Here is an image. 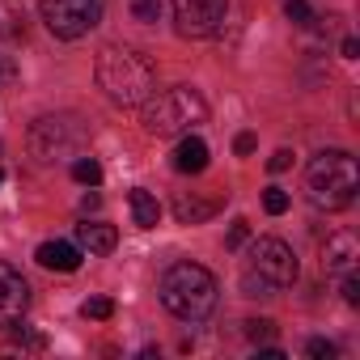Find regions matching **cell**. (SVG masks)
Returning a JSON list of instances; mask_svg holds the SVG:
<instances>
[{
    "instance_id": "cell-1",
    "label": "cell",
    "mask_w": 360,
    "mask_h": 360,
    "mask_svg": "<svg viewBox=\"0 0 360 360\" xmlns=\"http://www.w3.org/2000/svg\"><path fill=\"white\" fill-rule=\"evenodd\" d=\"M94 77H98V85L106 89V98L119 102V106H144V102L157 94V72H153V64H148L140 51L119 47V43H110V47L98 51Z\"/></svg>"
},
{
    "instance_id": "cell-2",
    "label": "cell",
    "mask_w": 360,
    "mask_h": 360,
    "mask_svg": "<svg viewBox=\"0 0 360 360\" xmlns=\"http://www.w3.org/2000/svg\"><path fill=\"white\" fill-rule=\"evenodd\" d=\"M356 187H360L356 157L343 148H322L305 169V195L322 212H343L356 200Z\"/></svg>"
},
{
    "instance_id": "cell-3",
    "label": "cell",
    "mask_w": 360,
    "mask_h": 360,
    "mask_svg": "<svg viewBox=\"0 0 360 360\" xmlns=\"http://www.w3.org/2000/svg\"><path fill=\"white\" fill-rule=\"evenodd\" d=\"M161 305L183 322H204L217 309V276L200 263H174L161 276Z\"/></svg>"
},
{
    "instance_id": "cell-4",
    "label": "cell",
    "mask_w": 360,
    "mask_h": 360,
    "mask_svg": "<svg viewBox=\"0 0 360 360\" xmlns=\"http://www.w3.org/2000/svg\"><path fill=\"white\" fill-rule=\"evenodd\" d=\"M144 127L153 136H183L200 123H208V102L191 89V85H178V89H165V94H153L144 106Z\"/></svg>"
},
{
    "instance_id": "cell-5",
    "label": "cell",
    "mask_w": 360,
    "mask_h": 360,
    "mask_svg": "<svg viewBox=\"0 0 360 360\" xmlns=\"http://www.w3.org/2000/svg\"><path fill=\"white\" fill-rule=\"evenodd\" d=\"M43 22L56 39L77 43L102 22V0H43Z\"/></svg>"
},
{
    "instance_id": "cell-6",
    "label": "cell",
    "mask_w": 360,
    "mask_h": 360,
    "mask_svg": "<svg viewBox=\"0 0 360 360\" xmlns=\"http://www.w3.org/2000/svg\"><path fill=\"white\" fill-rule=\"evenodd\" d=\"M246 271L263 276V280L280 292V288H288V284L297 280V255H292V246L280 242V238H259V242L250 246V255H246Z\"/></svg>"
},
{
    "instance_id": "cell-7",
    "label": "cell",
    "mask_w": 360,
    "mask_h": 360,
    "mask_svg": "<svg viewBox=\"0 0 360 360\" xmlns=\"http://www.w3.org/2000/svg\"><path fill=\"white\" fill-rule=\"evenodd\" d=\"M174 5V22H178V34L187 39H208L221 30L225 13H229V0H169Z\"/></svg>"
},
{
    "instance_id": "cell-8",
    "label": "cell",
    "mask_w": 360,
    "mask_h": 360,
    "mask_svg": "<svg viewBox=\"0 0 360 360\" xmlns=\"http://www.w3.org/2000/svg\"><path fill=\"white\" fill-rule=\"evenodd\" d=\"M81 144V127L72 119H39L30 127V153L39 161H56L64 153H72Z\"/></svg>"
},
{
    "instance_id": "cell-9",
    "label": "cell",
    "mask_w": 360,
    "mask_h": 360,
    "mask_svg": "<svg viewBox=\"0 0 360 360\" xmlns=\"http://www.w3.org/2000/svg\"><path fill=\"white\" fill-rule=\"evenodd\" d=\"M26 305H30V284L22 280L18 267L0 263V322H22Z\"/></svg>"
},
{
    "instance_id": "cell-10",
    "label": "cell",
    "mask_w": 360,
    "mask_h": 360,
    "mask_svg": "<svg viewBox=\"0 0 360 360\" xmlns=\"http://www.w3.org/2000/svg\"><path fill=\"white\" fill-rule=\"evenodd\" d=\"M356 259H360V242H356V233H352V229H339V233H330V238H326V246H322V267H326L330 276L352 271V267H356Z\"/></svg>"
},
{
    "instance_id": "cell-11",
    "label": "cell",
    "mask_w": 360,
    "mask_h": 360,
    "mask_svg": "<svg viewBox=\"0 0 360 360\" xmlns=\"http://www.w3.org/2000/svg\"><path fill=\"white\" fill-rule=\"evenodd\" d=\"M174 169L178 174H204L208 169V144L191 131H183V140H178L174 148Z\"/></svg>"
},
{
    "instance_id": "cell-12",
    "label": "cell",
    "mask_w": 360,
    "mask_h": 360,
    "mask_svg": "<svg viewBox=\"0 0 360 360\" xmlns=\"http://www.w3.org/2000/svg\"><path fill=\"white\" fill-rule=\"evenodd\" d=\"M34 259L47 271H77L81 267V246H72V242H43L34 250Z\"/></svg>"
},
{
    "instance_id": "cell-13",
    "label": "cell",
    "mask_w": 360,
    "mask_h": 360,
    "mask_svg": "<svg viewBox=\"0 0 360 360\" xmlns=\"http://www.w3.org/2000/svg\"><path fill=\"white\" fill-rule=\"evenodd\" d=\"M77 246L89 250V255H110V250L119 246V233H115V225L85 221V225H77Z\"/></svg>"
},
{
    "instance_id": "cell-14",
    "label": "cell",
    "mask_w": 360,
    "mask_h": 360,
    "mask_svg": "<svg viewBox=\"0 0 360 360\" xmlns=\"http://www.w3.org/2000/svg\"><path fill=\"white\" fill-rule=\"evenodd\" d=\"M127 204H131V221L140 225V229H157V221H161V204H157V195L153 191H131L127 195Z\"/></svg>"
},
{
    "instance_id": "cell-15",
    "label": "cell",
    "mask_w": 360,
    "mask_h": 360,
    "mask_svg": "<svg viewBox=\"0 0 360 360\" xmlns=\"http://www.w3.org/2000/svg\"><path fill=\"white\" fill-rule=\"evenodd\" d=\"M174 217L183 221V225H200V221L217 217V204L212 200H195V195H178L174 200Z\"/></svg>"
},
{
    "instance_id": "cell-16",
    "label": "cell",
    "mask_w": 360,
    "mask_h": 360,
    "mask_svg": "<svg viewBox=\"0 0 360 360\" xmlns=\"http://www.w3.org/2000/svg\"><path fill=\"white\" fill-rule=\"evenodd\" d=\"M72 178L81 187H98L102 183V165H98V157H77L72 161Z\"/></svg>"
},
{
    "instance_id": "cell-17",
    "label": "cell",
    "mask_w": 360,
    "mask_h": 360,
    "mask_svg": "<svg viewBox=\"0 0 360 360\" xmlns=\"http://www.w3.org/2000/svg\"><path fill=\"white\" fill-rule=\"evenodd\" d=\"M284 13H288V22H292V26H301V30L318 26V18H314V5H309V0H288Z\"/></svg>"
},
{
    "instance_id": "cell-18",
    "label": "cell",
    "mask_w": 360,
    "mask_h": 360,
    "mask_svg": "<svg viewBox=\"0 0 360 360\" xmlns=\"http://www.w3.org/2000/svg\"><path fill=\"white\" fill-rule=\"evenodd\" d=\"M81 314L94 318V322H106V318L115 314V301H110V297H89V301L81 305Z\"/></svg>"
},
{
    "instance_id": "cell-19",
    "label": "cell",
    "mask_w": 360,
    "mask_h": 360,
    "mask_svg": "<svg viewBox=\"0 0 360 360\" xmlns=\"http://www.w3.org/2000/svg\"><path fill=\"white\" fill-rule=\"evenodd\" d=\"M263 208H267L271 217H284V212H288V191H280V187H267V191H263Z\"/></svg>"
},
{
    "instance_id": "cell-20",
    "label": "cell",
    "mask_w": 360,
    "mask_h": 360,
    "mask_svg": "<svg viewBox=\"0 0 360 360\" xmlns=\"http://www.w3.org/2000/svg\"><path fill=\"white\" fill-rule=\"evenodd\" d=\"M13 343H18V347H30V352H43V347H47V335H39V330H30V326H18V330H13Z\"/></svg>"
},
{
    "instance_id": "cell-21",
    "label": "cell",
    "mask_w": 360,
    "mask_h": 360,
    "mask_svg": "<svg viewBox=\"0 0 360 360\" xmlns=\"http://www.w3.org/2000/svg\"><path fill=\"white\" fill-rule=\"evenodd\" d=\"M131 18L144 22V26H153V22L161 18V0H136V5H131Z\"/></svg>"
},
{
    "instance_id": "cell-22",
    "label": "cell",
    "mask_w": 360,
    "mask_h": 360,
    "mask_svg": "<svg viewBox=\"0 0 360 360\" xmlns=\"http://www.w3.org/2000/svg\"><path fill=\"white\" fill-rule=\"evenodd\" d=\"M242 288H246V297H276V288H271L263 276H255V271L242 276Z\"/></svg>"
},
{
    "instance_id": "cell-23",
    "label": "cell",
    "mask_w": 360,
    "mask_h": 360,
    "mask_svg": "<svg viewBox=\"0 0 360 360\" xmlns=\"http://www.w3.org/2000/svg\"><path fill=\"white\" fill-rule=\"evenodd\" d=\"M271 335H276V322H271V318H250V322H246V339L263 343V339H271Z\"/></svg>"
},
{
    "instance_id": "cell-24",
    "label": "cell",
    "mask_w": 360,
    "mask_h": 360,
    "mask_svg": "<svg viewBox=\"0 0 360 360\" xmlns=\"http://www.w3.org/2000/svg\"><path fill=\"white\" fill-rule=\"evenodd\" d=\"M305 356H314V360H335V343H330V339H309V343H305Z\"/></svg>"
},
{
    "instance_id": "cell-25",
    "label": "cell",
    "mask_w": 360,
    "mask_h": 360,
    "mask_svg": "<svg viewBox=\"0 0 360 360\" xmlns=\"http://www.w3.org/2000/svg\"><path fill=\"white\" fill-rule=\"evenodd\" d=\"M343 301L347 305H360V276L356 271H343Z\"/></svg>"
},
{
    "instance_id": "cell-26",
    "label": "cell",
    "mask_w": 360,
    "mask_h": 360,
    "mask_svg": "<svg viewBox=\"0 0 360 360\" xmlns=\"http://www.w3.org/2000/svg\"><path fill=\"white\" fill-rule=\"evenodd\" d=\"M288 165H292V153H288V148H276V153L267 157V169H271V174H284Z\"/></svg>"
},
{
    "instance_id": "cell-27",
    "label": "cell",
    "mask_w": 360,
    "mask_h": 360,
    "mask_svg": "<svg viewBox=\"0 0 360 360\" xmlns=\"http://www.w3.org/2000/svg\"><path fill=\"white\" fill-rule=\"evenodd\" d=\"M255 144H259V140H255V131H242V136L233 140V153H238V157H250V153H255Z\"/></svg>"
},
{
    "instance_id": "cell-28",
    "label": "cell",
    "mask_w": 360,
    "mask_h": 360,
    "mask_svg": "<svg viewBox=\"0 0 360 360\" xmlns=\"http://www.w3.org/2000/svg\"><path fill=\"white\" fill-rule=\"evenodd\" d=\"M246 238H250V225H246V221H233V229H229V250H238Z\"/></svg>"
},
{
    "instance_id": "cell-29",
    "label": "cell",
    "mask_w": 360,
    "mask_h": 360,
    "mask_svg": "<svg viewBox=\"0 0 360 360\" xmlns=\"http://www.w3.org/2000/svg\"><path fill=\"white\" fill-rule=\"evenodd\" d=\"M9 81H18V68L9 56H0V85H9Z\"/></svg>"
},
{
    "instance_id": "cell-30",
    "label": "cell",
    "mask_w": 360,
    "mask_h": 360,
    "mask_svg": "<svg viewBox=\"0 0 360 360\" xmlns=\"http://www.w3.org/2000/svg\"><path fill=\"white\" fill-rule=\"evenodd\" d=\"M94 208H102V195H98V191L81 195V212H94Z\"/></svg>"
},
{
    "instance_id": "cell-31",
    "label": "cell",
    "mask_w": 360,
    "mask_h": 360,
    "mask_svg": "<svg viewBox=\"0 0 360 360\" xmlns=\"http://www.w3.org/2000/svg\"><path fill=\"white\" fill-rule=\"evenodd\" d=\"M339 51H343V60H356V56H360V43H356V39H343Z\"/></svg>"
},
{
    "instance_id": "cell-32",
    "label": "cell",
    "mask_w": 360,
    "mask_h": 360,
    "mask_svg": "<svg viewBox=\"0 0 360 360\" xmlns=\"http://www.w3.org/2000/svg\"><path fill=\"white\" fill-rule=\"evenodd\" d=\"M259 356H263V360H284V352H280V347H263Z\"/></svg>"
},
{
    "instance_id": "cell-33",
    "label": "cell",
    "mask_w": 360,
    "mask_h": 360,
    "mask_svg": "<svg viewBox=\"0 0 360 360\" xmlns=\"http://www.w3.org/2000/svg\"><path fill=\"white\" fill-rule=\"evenodd\" d=\"M0 183H5V169H0Z\"/></svg>"
}]
</instances>
